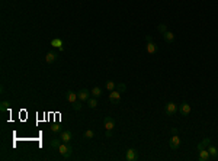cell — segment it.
<instances>
[{
  "mask_svg": "<svg viewBox=\"0 0 218 161\" xmlns=\"http://www.w3.org/2000/svg\"><path fill=\"white\" fill-rule=\"evenodd\" d=\"M90 93H92L93 97H99V96L102 94V89L101 87H93V89L90 90Z\"/></svg>",
  "mask_w": 218,
  "mask_h": 161,
  "instance_id": "19",
  "label": "cell"
},
{
  "mask_svg": "<svg viewBox=\"0 0 218 161\" xmlns=\"http://www.w3.org/2000/svg\"><path fill=\"white\" fill-rule=\"evenodd\" d=\"M177 110H179L183 116H188V115L190 113V105H189V103H186V102H183L182 105H179Z\"/></svg>",
  "mask_w": 218,
  "mask_h": 161,
  "instance_id": "6",
  "label": "cell"
},
{
  "mask_svg": "<svg viewBox=\"0 0 218 161\" xmlns=\"http://www.w3.org/2000/svg\"><path fill=\"white\" fill-rule=\"evenodd\" d=\"M125 158H127L128 161H135L137 158H138V152H137V150H135V148H130V150L127 151Z\"/></svg>",
  "mask_w": 218,
  "mask_h": 161,
  "instance_id": "7",
  "label": "cell"
},
{
  "mask_svg": "<svg viewBox=\"0 0 218 161\" xmlns=\"http://www.w3.org/2000/svg\"><path fill=\"white\" fill-rule=\"evenodd\" d=\"M73 109H74V110H80V109H82V103H80V100H77L76 103H73Z\"/></svg>",
  "mask_w": 218,
  "mask_h": 161,
  "instance_id": "26",
  "label": "cell"
},
{
  "mask_svg": "<svg viewBox=\"0 0 218 161\" xmlns=\"http://www.w3.org/2000/svg\"><path fill=\"white\" fill-rule=\"evenodd\" d=\"M206 150H208V152H209L211 158H217V157H218V150L214 147V145H208V147H206Z\"/></svg>",
  "mask_w": 218,
  "mask_h": 161,
  "instance_id": "14",
  "label": "cell"
},
{
  "mask_svg": "<svg viewBox=\"0 0 218 161\" xmlns=\"http://www.w3.org/2000/svg\"><path fill=\"white\" fill-rule=\"evenodd\" d=\"M58 151H60V154L63 155V158H70V155H71V152H73V147L70 145V142H63L60 144V147L57 148Z\"/></svg>",
  "mask_w": 218,
  "mask_h": 161,
  "instance_id": "1",
  "label": "cell"
},
{
  "mask_svg": "<svg viewBox=\"0 0 218 161\" xmlns=\"http://www.w3.org/2000/svg\"><path fill=\"white\" fill-rule=\"evenodd\" d=\"M106 89L109 90V91L117 90V83H115V81H112V80H108V81H106Z\"/></svg>",
  "mask_w": 218,
  "mask_h": 161,
  "instance_id": "18",
  "label": "cell"
},
{
  "mask_svg": "<svg viewBox=\"0 0 218 161\" xmlns=\"http://www.w3.org/2000/svg\"><path fill=\"white\" fill-rule=\"evenodd\" d=\"M60 141H61V139H51L50 145L52 147V148H58V147H60V144H61Z\"/></svg>",
  "mask_w": 218,
  "mask_h": 161,
  "instance_id": "23",
  "label": "cell"
},
{
  "mask_svg": "<svg viewBox=\"0 0 218 161\" xmlns=\"http://www.w3.org/2000/svg\"><path fill=\"white\" fill-rule=\"evenodd\" d=\"M211 158V155H209V152H208V150L206 148H204L199 151V160L201 161H208Z\"/></svg>",
  "mask_w": 218,
  "mask_h": 161,
  "instance_id": "13",
  "label": "cell"
},
{
  "mask_svg": "<svg viewBox=\"0 0 218 161\" xmlns=\"http://www.w3.org/2000/svg\"><path fill=\"white\" fill-rule=\"evenodd\" d=\"M86 103H87V106L90 107V109H95V107L98 106V99L96 97H90Z\"/></svg>",
  "mask_w": 218,
  "mask_h": 161,
  "instance_id": "17",
  "label": "cell"
},
{
  "mask_svg": "<svg viewBox=\"0 0 218 161\" xmlns=\"http://www.w3.org/2000/svg\"><path fill=\"white\" fill-rule=\"evenodd\" d=\"M201 144L205 147V148H206L208 145H211V138H204V139L201 141Z\"/></svg>",
  "mask_w": 218,
  "mask_h": 161,
  "instance_id": "25",
  "label": "cell"
},
{
  "mask_svg": "<svg viewBox=\"0 0 218 161\" xmlns=\"http://www.w3.org/2000/svg\"><path fill=\"white\" fill-rule=\"evenodd\" d=\"M51 47H55L58 51H63L64 50V42L61 41V39H58V38H54V39H51Z\"/></svg>",
  "mask_w": 218,
  "mask_h": 161,
  "instance_id": "8",
  "label": "cell"
},
{
  "mask_svg": "<svg viewBox=\"0 0 218 161\" xmlns=\"http://www.w3.org/2000/svg\"><path fill=\"white\" fill-rule=\"evenodd\" d=\"M179 145H180V138L177 137V134L172 135V138H170V141H169V147H170L172 150H177Z\"/></svg>",
  "mask_w": 218,
  "mask_h": 161,
  "instance_id": "4",
  "label": "cell"
},
{
  "mask_svg": "<svg viewBox=\"0 0 218 161\" xmlns=\"http://www.w3.org/2000/svg\"><path fill=\"white\" fill-rule=\"evenodd\" d=\"M157 31H159L160 34H164V32H167V26H166L164 23H160V25L157 26Z\"/></svg>",
  "mask_w": 218,
  "mask_h": 161,
  "instance_id": "21",
  "label": "cell"
},
{
  "mask_svg": "<svg viewBox=\"0 0 218 161\" xmlns=\"http://www.w3.org/2000/svg\"><path fill=\"white\" fill-rule=\"evenodd\" d=\"M105 135H106V138H111V137H112V131H106Z\"/></svg>",
  "mask_w": 218,
  "mask_h": 161,
  "instance_id": "28",
  "label": "cell"
},
{
  "mask_svg": "<svg viewBox=\"0 0 218 161\" xmlns=\"http://www.w3.org/2000/svg\"><path fill=\"white\" fill-rule=\"evenodd\" d=\"M156 50H157V47H156V44L154 42H147V45H146V51L148 54H154L156 52Z\"/></svg>",
  "mask_w": 218,
  "mask_h": 161,
  "instance_id": "16",
  "label": "cell"
},
{
  "mask_svg": "<svg viewBox=\"0 0 218 161\" xmlns=\"http://www.w3.org/2000/svg\"><path fill=\"white\" fill-rule=\"evenodd\" d=\"M103 128H105L106 131H112V129L115 128V121H114L111 116H106V118L103 119Z\"/></svg>",
  "mask_w": 218,
  "mask_h": 161,
  "instance_id": "5",
  "label": "cell"
},
{
  "mask_svg": "<svg viewBox=\"0 0 218 161\" xmlns=\"http://www.w3.org/2000/svg\"><path fill=\"white\" fill-rule=\"evenodd\" d=\"M175 134H177V129L176 128H172V135H175Z\"/></svg>",
  "mask_w": 218,
  "mask_h": 161,
  "instance_id": "30",
  "label": "cell"
},
{
  "mask_svg": "<svg viewBox=\"0 0 218 161\" xmlns=\"http://www.w3.org/2000/svg\"><path fill=\"white\" fill-rule=\"evenodd\" d=\"M146 41H147V42H153V38H151L150 35H147L146 36Z\"/></svg>",
  "mask_w": 218,
  "mask_h": 161,
  "instance_id": "29",
  "label": "cell"
},
{
  "mask_svg": "<svg viewBox=\"0 0 218 161\" xmlns=\"http://www.w3.org/2000/svg\"><path fill=\"white\" fill-rule=\"evenodd\" d=\"M66 97H67V100L73 105V103H76L77 100H79V97H77V93L76 91H73V90H68L67 93H66Z\"/></svg>",
  "mask_w": 218,
  "mask_h": 161,
  "instance_id": "10",
  "label": "cell"
},
{
  "mask_svg": "<svg viewBox=\"0 0 218 161\" xmlns=\"http://www.w3.org/2000/svg\"><path fill=\"white\" fill-rule=\"evenodd\" d=\"M9 105H10V103H9V102H6V100H4V102H1V105H0V110H1V112L7 110V107H9Z\"/></svg>",
  "mask_w": 218,
  "mask_h": 161,
  "instance_id": "24",
  "label": "cell"
},
{
  "mask_svg": "<svg viewBox=\"0 0 218 161\" xmlns=\"http://www.w3.org/2000/svg\"><path fill=\"white\" fill-rule=\"evenodd\" d=\"M51 131H52V132H61V126L57 124V125H54L51 128Z\"/></svg>",
  "mask_w": 218,
  "mask_h": 161,
  "instance_id": "27",
  "label": "cell"
},
{
  "mask_svg": "<svg viewBox=\"0 0 218 161\" xmlns=\"http://www.w3.org/2000/svg\"><path fill=\"white\" fill-rule=\"evenodd\" d=\"M90 91L87 89H82V90H79V93H77V97H79V100L80 102H87L89 99H90Z\"/></svg>",
  "mask_w": 218,
  "mask_h": 161,
  "instance_id": "3",
  "label": "cell"
},
{
  "mask_svg": "<svg viewBox=\"0 0 218 161\" xmlns=\"http://www.w3.org/2000/svg\"><path fill=\"white\" fill-rule=\"evenodd\" d=\"M163 38H164V41H166L167 44H172V42L175 41V34H173V32H170V31H167V32H164V34H163Z\"/></svg>",
  "mask_w": 218,
  "mask_h": 161,
  "instance_id": "15",
  "label": "cell"
},
{
  "mask_svg": "<svg viewBox=\"0 0 218 161\" xmlns=\"http://www.w3.org/2000/svg\"><path fill=\"white\" fill-rule=\"evenodd\" d=\"M109 100H111L112 103L121 102V93H119L118 90H112V91L109 93Z\"/></svg>",
  "mask_w": 218,
  "mask_h": 161,
  "instance_id": "9",
  "label": "cell"
},
{
  "mask_svg": "<svg viewBox=\"0 0 218 161\" xmlns=\"http://www.w3.org/2000/svg\"><path fill=\"white\" fill-rule=\"evenodd\" d=\"M71 138H73V134H71L70 131H61V134H60V139H61L63 142H70Z\"/></svg>",
  "mask_w": 218,
  "mask_h": 161,
  "instance_id": "11",
  "label": "cell"
},
{
  "mask_svg": "<svg viewBox=\"0 0 218 161\" xmlns=\"http://www.w3.org/2000/svg\"><path fill=\"white\" fill-rule=\"evenodd\" d=\"M57 58H58V55H57V52H55V51H48V52H47V55H45V61H47L48 64L54 63Z\"/></svg>",
  "mask_w": 218,
  "mask_h": 161,
  "instance_id": "12",
  "label": "cell"
},
{
  "mask_svg": "<svg viewBox=\"0 0 218 161\" xmlns=\"http://www.w3.org/2000/svg\"><path fill=\"white\" fill-rule=\"evenodd\" d=\"M117 90L119 93H125V91H127V86H125L124 83H119V84H117Z\"/></svg>",
  "mask_w": 218,
  "mask_h": 161,
  "instance_id": "22",
  "label": "cell"
},
{
  "mask_svg": "<svg viewBox=\"0 0 218 161\" xmlns=\"http://www.w3.org/2000/svg\"><path fill=\"white\" fill-rule=\"evenodd\" d=\"M176 112H177V105L173 103V102H169L167 105H166V107H164V113L167 116H173Z\"/></svg>",
  "mask_w": 218,
  "mask_h": 161,
  "instance_id": "2",
  "label": "cell"
},
{
  "mask_svg": "<svg viewBox=\"0 0 218 161\" xmlns=\"http://www.w3.org/2000/svg\"><path fill=\"white\" fill-rule=\"evenodd\" d=\"M93 137H95V132H93L92 129H87V131L84 132V138H86V139H92Z\"/></svg>",
  "mask_w": 218,
  "mask_h": 161,
  "instance_id": "20",
  "label": "cell"
}]
</instances>
